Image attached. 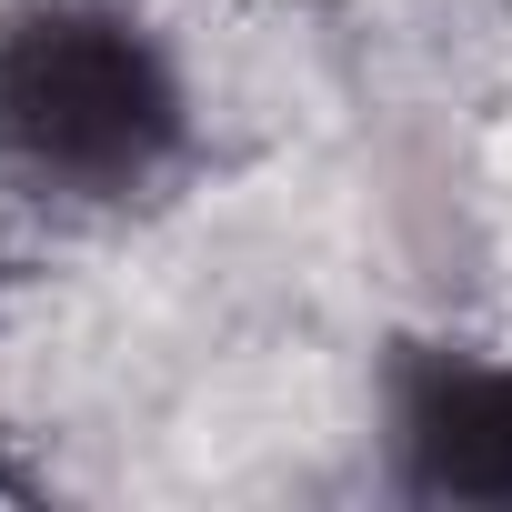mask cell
<instances>
[{"label": "cell", "mask_w": 512, "mask_h": 512, "mask_svg": "<svg viewBox=\"0 0 512 512\" xmlns=\"http://www.w3.org/2000/svg\"><path fill=\"white\" fill-rule=\"evenodd\" d=\"M181 151L171 61L91 0L0 21V161L41 191H131Z\"/></svg>", "instance_id": "1"}, {"label": "cell", "mask_w": 512, "mask_h": 512, "mask_svg": "<svg viewBox=\"0 0 512 512\" xmlns=\"http://www.w3.org/2000/svg\"><path fill=\"white\" fill-rule=\"evenodd\" d=\"M402 452L432 492L512 502V362H432L402 392Z\"/></svg>", "instance_id": "2"}, {"label": "cell", "mask_w": 512, "mask_h": 512, "mask_svg": "<svg viewBox=\"0 0 512 512\" xmlns=\"http://www.w3.org/2000/svg\"><path fill=\"white\" fill-rule=\"evenodd\" d=\"M0 492H11V472H0Z\"/></svg>", "instance_id": "3"}]
</instances>
